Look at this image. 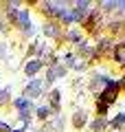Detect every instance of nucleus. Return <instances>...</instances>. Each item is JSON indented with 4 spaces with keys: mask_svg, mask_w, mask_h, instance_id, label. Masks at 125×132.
<instances>
[{
    "mask_svg": "<svg viewBox=\"0 0 125 132\" xmlns=\"http://www.w3.org/2000/svg\"><path fill=\"white\" fill-rule=\"evenodd\" d=\"M119 88H121V84H119V81H114V79H108V81H105V90L101 93V101L110 106L112 101H114V99L119 97Z\"/></svg>",
    "mask_w": 125,
    "mask_h": 132,
    "instance_id": "f257e3e1",
    "label": "nucleus"
},
{
    "mask_svg": "<svg viewBox=\"0 0 125 132\" xmlns=\"http://www.w3.org/2000/svg\"><path fill=\"white\" fill-rule=\"evenodd\" d=\"M40 93H42V81L33 79L31 84L26 86V90H24V99H29V97H37Z\"/></svg>",
    "mask_w": 125,
    "mask_h": 132,
    "instance_id": "f03ea898",
    "label": "nucleus"
},
{
    "mask_svg": "<svg viewBox=\"0 0 125 132\" xmlns=\"http://www.w3.org/2000/svg\"><path fill=\"white\" fill-rule=\"evenodd\" d=\"M40 68H42V60L37 57V60H31V62H29L26 66H24V73H26L29 77H33V75H35L37 71H40Z\"/></svg>",
    "mask_w": 125,
    "mask_h": 132,
    "instance_id": "7ed1b4c3",
    "label": "nucleus"
},
{
    "mask_svg": "<svg viewBox=\"0 0 125 132\" xmlns=\"http://www.w3.org/2000/svg\"><path fill=\"white\" fill-rule=\"evenodd\" d=\"M15 108H18V112H29L31 110V101L24 97H18L15 99Z\"/></svg>",
    "mask_w": 125,
    "mask_h": 132,
    "instance_id": "20e7f679",
    "label": "nucleus"
},
{
    "mask_svg": "<svg viewBox=\"0 0 125 132\" xmlns=\"http://www.w3.org/2000/svg\"><path fill=\"white\" fill-rule=\"evenodd\" d=\"M114 60L119 62V64H123V60H125V44H116V51H114Z\"/></svg>",
    "mask_w": 125,
    "mask_h": 132,
    "instance_id": "39448f33",
    "label": "nucleus"
},
{
    "mask_svg": "<svg viewBox=\"0 0 125 132\" xmlns=\"http://www.w3.org/2000/svg\"><path fill=\"white\" fill-rule=\"evenodd\" d=\"M35 114H37V119H48V114H51V110H48L46 106H40V108L35 110Z\"/></svg>",
    "mask_w": 125,
    "mask_h": 132,
    "instance_id": "423d86ee",
    "label": "nucleus"
},
{
    "mask_svg": "<svg viewBox=\"0 0 125 132\" xmlns=\"http://www.w3.org/2000/svg\"><path fill=\"white\" fill-rule=\"evenodd\" d=\"M44 33H46L48 38H53V35H57V33H59V29H57L55 24H46V27H44Z\"/></svg>",
    "mask_w": 125,
    "mask_h": 132,
    "instance_id": "0eeeda50",
    "label": "nucleus"
},
{
    "mask_svg": "<svg viewBox=\"0 0 125 132\" xmlns=\"http://www.w3.org/2000/svg\"><path fill=\"white\" fill-rule=\"evenodd\" d=\"M73 123H75V126H83V123H86V112H77V114H75V119H73Z\"/></svg>",
    "mask_w": 125,
    "mask_h": 132,
    "instance_id": "6e6552de",
    "label": "nucleus"
},
{
    "mask_svg": "<svg viewBox=\"0 0 125 132\" xmlns=\"http://www.w3.org/2000/svg\"><path fill=\"white\" fill-rule=\"evenodd\" d=\"M108 123L105 121H101V119H99V121H92L90 123V130H94V132H99V130H103V128H105Z\"/></svg>",
    "mask_w": 125,
    "mask_h": 132,
    "instance_id": "1a4fd4ad",
    "label": "nucleus"
},
{
    "mask_svg": "<svg viewBox=\"0 0 125 132\" xmlns=\"http://www.w3.org/2000/svg\"><path fill=\"white\" fill-rule=\"evenodd\" d=\"M7 101H9V88H2L0 90V106L7 104Z\"/></svg>",
    "mask_w": 125,
    "mask_h": 132,
    "instance_id": "9d476101",
    "label": "nucleus"
},
{
    "mask_svg": "<svg viewBox=\"0 0 125 132\" xmlns=\"http://www.w3.org/2000/svg\"><path fill=\"white\" fill-rule=\"evenodd\" d=\"M51 73H53V77H61V75H66V68L64 66H55V68H51Z\"/></svg>",
    "mask_w": 125,
    "mask_h": 132,
    "instance_id": "9b49d317",
    "label": "nucleus"
},
{
    "mask_svg": "<svg viewBox=\"0 0 125 132\" xmlns=\"http://www.w3.org/2000/svg\"><path fill=\"white\" fill-rule=\"evenodd\" d=\"M51 104L55 106V108L59 106V90H53V93H51Z\"/></svg>",
    "mask_w": 125,
    "mask_h": 132,
    "instance_id": "f8f14e48",
    "label": "nucleus"
},
{
    "mask_svg": "<svg viewBox=\"0 0 125 132\" xmlns=\"http://www.w3.org/2000/svg\"><path fill=\"white\" fill-rule=\"evenodd\" d=\"M123 121H125V114L121 112V114H116V119L112 121V126H114V128H121V126H123Z\"/></svg>",
    "mask_w": 125,
    "mask_h": 132,
    "instance_id": "ddd939ff",
    "label": "nucleus"
},
{
    "mask_svg": "<svg viewBox=\"0 0 125 132\" xmlns=\"http://www.w3.org/2000/svg\"><path fill=\"white\" fill-rule=\"evenodd\" d=\"M108 108H110V106L103 104V101H99V104H97V112H99V114H105V112H108Z\"/></svg>",
    "mask_w": 125,
    "mask_h": 132,
    "instance_id": "4468645a",
    "label": "nucleus"
},
{
    "mask_svg": "<svg viewBox=\"0 0 125 132\" xmlns=\"http://www.w3.org/2000/svg\"><path fill=\"white\" fill-rule=\"evenodd\" d=\"M0 132H11V126L5 121H0Z\"/></svg>",
    "mask_w": 125,
    "mask_h": 132,
    "instance_id": "2eb2a0df",
    "label": "nucleus"
},
{
    "mask_svg": "<svg viewBox=\"0 0 125 132\" xmlns=\"http://www.w3.org/2000/svg\"><path fill=\"white\" fill-rule=\"evenodd\" d=\"M70 40H75V42H79V33H75V31H70Z\"/></svg>",
    "mask_w": 125,
    "mask_h": 132,
    "instance_id": "dca6fc26",
    "label": "nucleus"
},
{
    "mask_svg": "<svg viewBox=\"0 0 125 132\" xmlns=\"http://www.w3.org/2000/svg\"><path fill=\"white\" fill-rule=\"evenodd\" d=\"M11 132H24V128H18V130H11Z\"/></svg>",
    "mask_w": 125,
    "mask_h": 132,
    "instance_id": "f3484780",
    "label": "nucleus"
}]
</instances>
